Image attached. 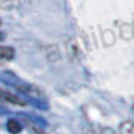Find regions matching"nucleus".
<instances>
[{"label":"nucleus","mask_w":134,"mask_h":134,"mask_svg":"<svg viewBox=\"0 0 134 134\" xmlns=\"http://www.w3.org/2000/svg\"><path fill=\"white\" fill-rule=\"evenodd\" d=\"M0 101L11 103V104H15V105H26L27 104V101H26L24 98L18 97L15 93H11V92H8V91H3V89H0Z\"/></svg>","instance_id":"1"},{"label":"nucleus","mask_w":134,"mask_h":134,"mask_svg":"<svg viewBox=\"0 0 134 134\" xmlns=\"http://www.w3.org/2000/svg\"><path fill=\"white\" fill-rule=\"evenodd\" d=\"M0 26H2V20H0Z\"/></svg>","instance_id":"6"},{"label":"nucleus","mask_w":134,"mask_h":134,"mask_svg":"<svg viewBox=\"0 0 134 134\" xmlns=\"http://www.w3.org/2000/svg\"><path fill=\"white\" fill-rule=\"evenodd\" d=\"M6 128L11 134H18V133H21L23 125H21L18 121H15V119H9V121L6 122Z\"/></svg>","instance_id":"3"},{"label":"nucleus","mask_w":134,"mask_h":134,"mask_svg":"<svg viewBox=\"0 0 134 134\" xmlns=\"http://www.w3.org/2000/svg\"><path fill=\"white\" fill-rule=\"evenodd\" d=\"M30 131H32V134H45L41 130V128L38 127V125H33V127H30Z\"/></svg>","instance_id":"4"},{"label":"nucleus","mask_w":134,"mask_h":134,"mask_svg":"<svg viewBox=\"0 0 134 134\" xmlns=\"http://www.w3.org/2000/svg\"><path fill=\"white\" fill-rule=\"evenodd\" d=\"M15 57V50L9 45H0V63L2 62H9Z\"/></svg>","instance_id":"2"},{"label":"nucleus","mask_w":134,"mask_h":134,"mask_svg":"<svg viewBox=\"0 0 134 134\" xmlns=\"http://www.w3.org/2000/svg\"><path fill=\"white\" fill-rule=\"evenodd\" d=\"M3 38H5V33H3V32H0V41H2Z\"/></svg>","instance_id":"5"}]
</instances>
